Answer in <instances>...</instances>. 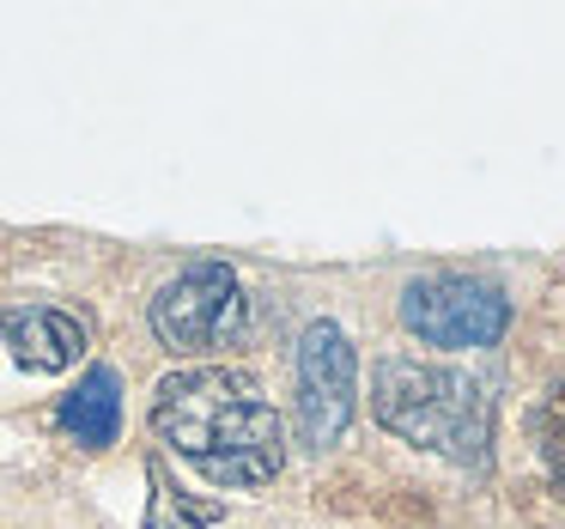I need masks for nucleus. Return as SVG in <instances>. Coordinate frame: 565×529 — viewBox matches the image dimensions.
Returning a JSON list of instances; mask_svg holds the SVG:
<instances>
[{"label":"nucleus","instance_id":"9","mask_svg":"<svg viewBox=\"0 0 565 529\" xmlns=\"http://www.w3.org/2000/svg\"><path fill=\"white\" fill-rule=\"evenodd\" d=\"M529 438H535V463L547 468V480L565 493V383H553L529 414Z\"/></svg>","mask_w":565,"mask_h":529},{"label":"nucleus","instance_id":"3","mask_svg":"<svg viewBox=\"0 0 565 529\" xmlns=\"http://www.w3.org/2000/svg\"><path fill=\"white\" fill-rule=\"evenodd\" d=\"M244 281H237L232 262H189L177 281H164L152 293V335H159L164 353H213V347L237 341L244 335Z\"/></svg>","mask_w":565,"mask_h":529},{"label":"nucleus","instance_id":"4","mask_svg":"<svg viewBox=\"0 0 565 529\" xmlns=\"http://www.w3.org/2000/svg\"><path fill=\"white\" fill-rule=\"evenodd\" d=\"M402 329L444 353L499 347L511 329V298L480 274H419L402 286Z\"/></svg>","mask_w":565,"mask_h":529},{"label":"nucleus","instance_id":"5","mask_svg":"<svg viewBox=\"0 0 565 529\" xmlns=\"http://www.w3.org/2000/svg\"><path fill=\"white\" fill-rule=\"evenodd\" d=\"M292 378H298V444L322 456L329 444L347 438V426L359 414V353L341 322L329 317L305 322Z\"/></svg>","mask_w":565,"mask_h":529},{"label":"nucleus","instance_id":"1","mask_svg":"<svg viewBox=\"0 0 565 529\" xmlns=\"http://www.w3.org/2000/svg\"><path fill=\"white\" fill-rule=\"evenodd\" d=\"M152 432L207 487L256 493L286 468V420L256 378L225 366H189L152 390Z\"/></svg>","mask_w":565,"mask_h":529},{"label":"nucleus","instance_id":"7","mask_svg":"<svg viewBox=\"0 0 565 529\" xmlns=\"http://www.w3.org/2000/svg\"><path fill=\"white\" fill-rule=\"evenodd\" d=\"M55 420H62V432L79 451H110V444L122 438V378H116V366H92L86 378L62 395Z\"/></svg>","mask_w":565,"mask_h":529},{"label":"nucleus","instance_id":"2","mask_svg":"<svg viewBox=\"0 0 565 529\" xmlns=\"http://www.w3.org/2000/svg\"><path fill=\"white\" fill-rule=\"evenodd\" d=\"M371 414L395 438L444 456L456 468L492 463V395L475 371L414 353H383L371 366Z\"/></svg>","mask_w":565,"mask_h":529},{"label":"nucleus","instance_id":"8","mask_svg":"<svg viewBox=\"0 0 565 529\" xmlns=\"http://www.w3.org/2000/svg\"><path fill=\"white\" fill-rule=\"evenodd\" d=\"M147 487H152L147 529H207V523H220V517H225L220 499H189V493L177 487L159 463H147Z\"/></svg>","mask_w":565,"mask_h":529},{"label":"nucleus","instance_id":"6","mask_svg":"<svg viewBox=\"0 0 565 529\" xmlns=\"http://www.w3.org/2000/svg\"><path fill=\"white\" fill-rule=\"evenodd\" d=\"M0 341H7L13 366L55 378L86 359V322L55 305H0Z\"/></svg>","mask_w":565,"mask_h":529}]
</instances>
